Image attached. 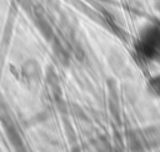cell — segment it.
<instances>
[{
	"label": "cell",
	"instance_id": "cell-1",
	"mask_svg": "<svg viewBox=\"0 0 160 152\" xmlns=\"http://www.w3.org/2000/svg\"><path fill=\"white\" fill-rule=\"evenodd\" d=\"M142 49L149 57L160 55V31L150 30L142 39Z\"/></svg>",
	"mask_w": 160,
	"mask_h": 152
},
{
	"label": "cell",
	"instance_id": "cell-2",
	"mask_svg": "<svg viewBox=\"0 0 160 152\" xmlns=\"http://www.w3.org/2000/svg\"><path fill=\"white\" fill-rule=\"evenodd\" d=\"M156 81H158V82H159V83H158V85H156V87H159V90H160V76H159V78H158V80H156Z\"/></svg>",
	"mask_w": 160,
	"mask_h": 152
}]
</instances>
